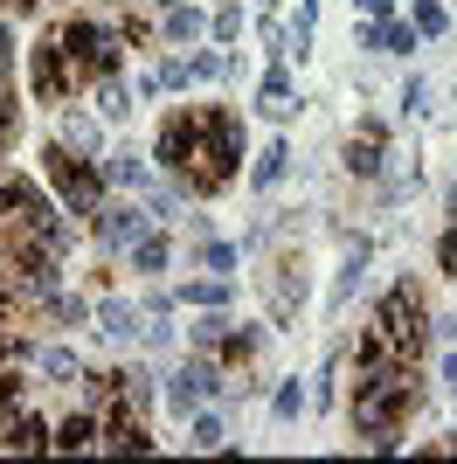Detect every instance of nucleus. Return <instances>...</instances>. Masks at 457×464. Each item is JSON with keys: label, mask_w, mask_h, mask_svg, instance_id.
Segmentation results:
<instances>
[{"label": "nucleus", "mask_w": 457, "mask_h": 464, "mask_svg": "<svg viewBox=\"0 0 457 464\" xmlns=\"http://www.w3.org/2000/svg\"><path fill=\"white\" fill-rule=\"evenodd\" d=\"M374 326L388 333V347H395V361L402 368H416L423 361V298H416V285H395L388 298H381V312H374Z\"/></svg>", "instance_id": "nucleus-4"}, {"label": "nucleus", "mask_w": 457, "mask_h": 464, "mask_svg": "<svg viewBox=\"0 0 457 464\" xmlns=\"http://www.w3.org/2000/svg\"><path fill=\"white\" fill-rule=\"evenodd\" d=\"M21 409H28V388H21L15 374H0V423H7V416H21Z\"/></svg>", "instance_id": "nucleus-24"}, {"label": "nucleus", "mask_w": 457, "mask_h": 464, "mask_svg": "<svg viewBox=\"0 0 457 464\" xmlns=\"http://www.w3.org/2000/svg\"><path fill=\"white\" fill-rule=\"evenodd\" d=\"M243 35V7H222V14H215V42H236Z\"/></svg>", "instance_id": "nucleus-27"}, {"label": "nucleus", "mask_w": 457, "mask_h": 464, "mask_svg": "<svg viewBox=\"0 0 457 464\" xmlns=\"http://www.w3.org/2000/svg\"><path fill=\"white\" fill-rule=\"evenodd\" d=\"M354 7H367V14L381 21V14H388V7H395V0H354Z\"/></svg>", "instance_id": "nucleus-36"}, {"label": "nucleus", "mask_w": 457, "mask_h": 464, "mask_svg": "<svg viewBox=\"0 0 457 464\" xmlns=\"http://www.w3.org/2000/svg\"><path fill=\"white\" fill-rule=\"evenodd\" d=\"M104 444H112V450H152V437L139 430V416H132V395L104 416Z\"/></svg>", "instance_id": "nucleus-11"}, {"label": "nucleus", "mask_w": 457, "mask_h": 464, "mask_svg": "<svg viewBox=\"0 0 457 464\" xmlns=\"http://www.w3.org/2000/svg\"><path fill=\"white\" fill-rule=\"evenodd\" d=\"M451 14H443V0H416V35H443Z\"/></svg>", "instance_id": "nucleus-21"}, {"label": "nucleus", "mask_w": 457, "mask_h": 464, "mask_svg": "<svg viewBox=\"0 0 457 464\" xmlns=\"http://www.w3.org/2000/svg\"><path fill=\"white\" fill-rule=\"evenodd\" d=\"M15 139V97H7V83H0V146Z\"/></svg>", "instance_id": "nucleus-35"}, {"label": "nucleus", "mask_w": 457, "mask_h": 464, "mask_svg": "<svg viewBox=\"0 0 457 464\" xmlns=\"http://www.w3.org/2000/svg\"><path fill=\"white\" fill-rule=\"evenodd\" d=\"M42 174H49V188L63 194V208L70 215H97L104 208V174H97L91 160H76V146H42Z\"/></svg>", "instance_id": "nucleus-3"}, {"label": "nucleus", "mask_w": 457, "mask_h": 464, "mask_svg": "<svg viewBox=\"0 0 457 464\" xmlns=\"http://www.w3.org/2000/svg\"><path fill=\"white\" fill-rule=\"evenodd\" d=\"M91 229H97L104 250H132L139 236H146V215H139V208H112V201H104V208L91 215Z\"/></svg>", "instance_id": "nucleus-8"}, {"label": "nucleus", "mask_w": 457, "mask_h": 464, "mask_svg": "<svg viewBox=\"0 0 457 464\" xmlns=\"http://www.w3.org/2000/svg\"><path fill=\"white\" fill-rule=\"evenodd\" d=\"M298 409H305V388L285 382V388H277V416H298Z\"/></svg>", "instance_id": "nucleus-32"}, {"label": "nucleus", "mask_w": 457, "mask_h": 464, "mask_svg": "<svg viewBox=\"0 0 457 464\" xmlns=\"http://www.w3.org/2000/svg\"><path fill=\"white\" fill-rule=\"evenodd\" d=\"M97 111H104V118H125V111H132V97H125V83H118V77H104V91H97Z\"/></svg>", "instance_id": "nucleus-20"}, {"label": "nucleus", "mask_w": 457, "mask_h": 464, "mask_svg": "<svg viewBox=\"0 0 457 464\" xmlns=\"http://www.w3.org/2000/svg\"><path fill=\"white\" fill-rule=\"evenodd\" d=\"M97 319H104V333H112V340H132V333H139L132 305H104V312H97Z\"/></svg>", "instance_id": "nucleus-22"}, {"label": "nucleus", "mask_w": 457, "mask_h": 464, "mask_svg": "<svg viewBox=\"0 0 457 464\" xmlns=\"http://www.w3.org/2000/svg\"><path fill=\"white\" fill-rule=\"evenodd\" d=\"M201 264H209V271H236V250H228V243H209V250H201Z\"/></svg>", "instance_id": "nucleus-30"}, {"label": "nucleus", "mask_w": 457, "mask_h": 464, "mask_svg": "<svg viewBox=\"0 0 457 464\" xmlns=\"http://www.w3.org/2000/svg\"><path fill=\"white\" fill-rule=\"evenodd\" d=\"M222 333H228V319H201V326H188V340H194V347H215Z\"/></svg>", "instance_id": "nucleus-28"}, {"label": "nucleus", "mask_w": 457, "mask_h": 464, "mask_svg": "<svg viewBox=\"0 0 457 464\" xmlns=\"http://www.w3.org/2000/svg\"><path fill=\"white\" fill-rule=\"evenodd\" d=\"M201 28H209V21L194 14V7H173L167 14V42H201Z\"/></svg>", "instance_id": "nucleus-19"}, {"label": "nucleus", "mask_w": 457, "mask_h": 464, "mask_svg": "<svg viewBox=\"0 0 457 464\" xmlns=\"http://www.w3.org/2000/svg\"><path fill=\"white\" fill-rule=\"evenodd\" d=\"M381 49H402V56H409V49H416V21H409V28H402V21H388V35H381Z\"/></svg>", "instance_id": "nucleus-26"}, {"label": "nucleus", "mask_w": 457, "mask_h": 464, "mask_svg": "<svg viewBox=\"0 0 457 464\" xmlns=\"http://www.w3.org/2000/svg\"><path fill=\"white\" fill-rule=\"evenodd\" d=\"M381 368H402V361H395V347H388V333L367 326L361 340H354V374H381Z\"/></svg>", "instance_id": "nucleus-12"}, {"label": "nucleus", "mask_w": 457, "mask_h": 464, "mask_svg": "<svg viewBox=\"0 0 457 464\" xmlns=\"http://www.w3.org/2000/svg\"><path fill=\"white\" fill-rule=\"evenodd\" d=\"M437 264H443V271L457 277V222H451V229H443V243H437Z\"/></svg>", "instance_id": "nucleus-33"}, {"label": "nucleus", "mask_w": 457, "mask_h": 464, "mask_svg": "<svg viewBox=\"0 0 457 464\" xmlns=\"http://www.w3.org/2000/svg\"><path fill=\"white\" fill-rule=\"evenodd\" d=\"M249 353H257V333H249V326L222 333V361H249Z\"/></svg>", "instance_id": "nucleus-25"}, {"label": "nucleus", "mask_w": 457, "mask_h": 464, "mask_svg": "<svg viewBox=\"0 0 457 464\" xmlns=\"http://www.w3.org/2000/svg\"><path fill=\"white\" fill-rule=\"evenodd\" d=\"M194 174H180L188 194H222L228 180L243 174V139H236V118L228 111H201V146H194Z\"/></svg>", "instance_id": "nucleus-2"}, {"label": "nucleus", "mask_w": 457, "mask_h": 464, "mask_svg": "<svg viewBox=\"0 0 457 464\" xmlns=\"http://www.w3.org/2000/svg\"><path fill=\"white\" fill-rule=\"evenodd\" d=\"M228 285H188V305H222Z\"/></svg>", "instance_id": "nucleus-31"}, {"label": "nucleus", "mask_w": 457, "mask_h": 464, "mask_svg": "<svg viewBox=\"0 0 457 464\" xmlns=\"http://www.w3.org/2000/svg\"><path fill=\"white\" fill-rule=\"evenodd\" d=\"M104 180H118V188H132V194H146L152 188V167L139 153H112V167H104Z\"/></svg>", "instance_id": "nucleus-14"}, {"label": "nucleus", "mask_w": 457, "mask_h": 464, "mask_svg": "<svg viewBox=\"0 0 457 464\" xmlns=\"http://www.w3.org/2000/svg\"><path fill=\"white\" fill-rule=\"evenodd\" d=\"M209 395H222V368L215 361H188V368H173V382H167V402L188 416V409H201Z\"/></svg>", "instance_id": "nucleus-6"}, {"label": "nucleus", "mask_w": 457, "mask_h": 464, "mask_svg": "<svg viewBox=\"0 0 457 464\" xmlns=\"http://www.w3.org/2000/svg\"><path fill=\"white\" fill-rule=\"evenodd\" d=\"M70 49H63V35H49V42H35V97L42 104H63L70 97Z\"/></svg>", "instance_id": "nucleus-7"}, {"label": "nucleus", "mask_w": 457, "mask_h": 464, "mask_svg": "<svg viewBox=\"0 0 457 464\" xmlns=\"http://www.w3.org/2000/svg\"><path fill=\"white\" fill-rule=\"evenodd\" d=\"M194 146H201V118H180V111H173L167 125H160V139H152V167H160V174H188Z\"/></svg>", "instance_id": "nucleus-5"}, {"label": "nucleus", "mask_w": 457, "mask_h": 464, "mask_svg": "<svg viewBox=\"0 0 457 464\" xmlns=\"http://www.w3.org/2000/svg\"><path fill=\"white\" fill-rule=\"evenodd\" d=\"M91 444H97V416L76 409V416H63V423H56V444H49V450H91Z\"/></svg>", "instance_id": "nucleus-13"}, {"label": "nucleus", "mask_w": 457, "mask_h": 464, "mask_svg": "<svg viewBox=\"0 0 457 464\" xmlns=\"http://www.w3.org/2000/svg\"><path fill=\"white\" fill-rule=\"evenodd\" d=\"M264 111L270 118H291V111H298V104H291V77H285V70H264Z\"/></svg>", "instance_id": "nucleus-17"}, {"label": "nucleus", "mask_w": 457, "mask_h": 464, "mask_svg": "<svg viewBox=\"0 0 457 464\" xmlns=\"http://www.w3.org/2000/svg\"><path fill=\"white\" fill-rule=\"evenodd\" d=\"M42 368L63 382V374H76V353H70V347H49V353H42Z\"/></svg>", "instance_id": "nucleus-29"}, {"label": "nucleus", "mask_w": 457, "mask_h": 464, "mask_svg": "<svg viewBox=\"0 0 457 464\" xmlns=\"http://www.w3.org/2000/svg\"><path fill=\"white\" fill-rule=\"evenodd\" d=\"M381 153H388V132H381L374 118H367L361 132L346 139V174H361V180H374V174H381Z\"/></svg>", "instance_id": "nucleus-9"}, {"label": "nucleus", "mask_w": 457, "mask_h": 464, "mask_svg": "<svg viewBox=\"0 0 457 464\" xmlns=\"http://www.w3.org/2000/svg\"><path fill=\"white\" fill-rule=\"evenodd\" d=\"M423 97H430V83L409 77V83H402V111H423Z\"/></svg>", "instance_id": "nucleus-34"}, {"label": "nucleus", "mask_w": 457, "mask_h": 464, "mask_svg": "<svg viewBox=\"0 0 457 464\" xmlns=\"http://www.w3.org/2000/svg\"><path fill=\"white\" fill-rule=\"evenodd\" d=\"M409 409H416L409 368H381V374H361V382H354V430H361V437H395Z\"/></svg>", "instance_id": "nucleus-1"}, {"label": "nucleus", "mask_w": 457, "mask_h": 464, "mask_svg": "<svg viewBox=\"0 0 457 464\" xmlns=\"http://www.w3.org/2000/svg\"><path fill=\"white\" fill-rule=\"evenodd\" d=\"M167 256H173V243H167V236H139V243H132V271H167Z\"/></svg>", "instance_id": "nucleus-16"}, {"label": "nucleus", "mask_w": 457, "mask_h": 464, "mask_svg": "<svg viewBox=\"0 0 457 464\" xmlns=\"http://www.w3.org/2000/svg\"><path fill=\"white\" fill-rule=\"evenodd\" d=\"M0 63H15V35L7 28H0Z\"/></svg>", "instance_id": "nucleus-37"}, {"label": "nucleus", "mask_w": 457, "mask_h": 464, "mask_svg": "<svg viewBox=\"0 0 457 464\" xmlns=\"http://www.w3.org/2000/svg\"><path fill=\"white\" fill-rule=\"evenodd\" d=\"M285 160H291V146L270 139L264 153H257V167H249V180H257V188H277V180H285Z\"/></svg>", "instance_id": "nucleus-15"}, {"label": "nucleus", "mask_w": 457, "mask_h": 464, "mask_svg": "<svg viewBox=\"0 0 457 464\" xmlns=\"http://www.w3.org/2000/svg\"><path fill=\"white\" fill-rule=\"evenodd\" d=\"M97 118H63V146H76V153H97Z\"/></svg>", "instance_id": "nucleus-18"}, {"label": "nucleus", "mask_w": 457, "mask_h": 464, "mask_svg": "<svg viewBox=\"0 0 457 464\" xmlns=\"http://www.w3.org/2000/svg\"><path fill=\"white\" fill-rule=\"evenodd\" d=\"M0 430H7V437H0V444H7V450H49V444H56V430L42 423L35 409H21V416H7V423H0Z\"/></svg>", "instance_id": "nucleus-10"}, {"label": "nucleus", "mask_w": 457, "mask_h": 464, "mask_svg": "<svg viewBox=\"0 0 457 464\" xmlns=\"http://www.w3.org/2000/svg\"><path fill=\"white\" fill-rule=\"evenodd\" d=\"M222 437H228V430L215 423V416H194V430H188V444H194V450H222Z\"/></svg>", "instance_id": "nucleus-23"}]
</instances>
